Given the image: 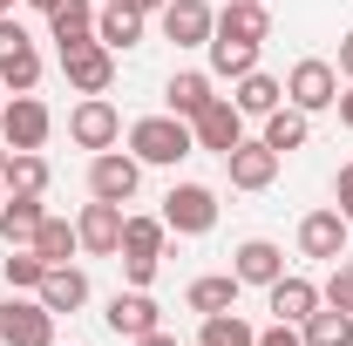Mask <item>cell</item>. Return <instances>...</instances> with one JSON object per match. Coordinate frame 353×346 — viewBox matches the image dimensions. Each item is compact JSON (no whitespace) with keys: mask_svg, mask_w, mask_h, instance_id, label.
Listing matches in <instances>:
<instances>
[{"mask_svg":"<svg viewBox=\"0 0 353 346\" xmlns=\"http://www.w3.org/2000/svg\"><path fill=\"white\" fill-rule=\"evenodd\" d=\"M238 292H245V285H238V272H204V278H190V292H183V299H190V312H231Z\"/></svg>","mask_w":353,"mask_h":346,"instance_id":"obj_24","label":"cell"},{"mask_svg":"<svg viewBox=\"0 0 353 346\" xmlns=\"http://www.w3.org/2000/svg\"><path fill=\"white\" fill-rule=\"evenodd\" d=\"M48 41L61 48V54L95 41V0H61V7H48Z\"/></svg>","mask_w":353,"mask_h":346,"instance_id":"obj_19","label":"cell"},{"mask_svg":"<svg viewBox=\"0 0 353 346\" xmlns=\"http://www.w3.org/2000/svg\"><path fill=\"white\" fill-rule=\"evenodd\" d=\"M333 204H340V217L353 224V163H347L340 176H333Z\"/></svg>","mask_w":353,"mask_h":346,"instance_id":"obj_35","label":"cell"},{"mask_svg":"<svg viewBox=\"0 0 353 346\" xmlns=\"http://www.w3.org/2000/svg\"><path fill=\"white\" fill-rule=\"evenodd\" d=\"M75 238H82V252H95V258H116V245H123V204H82V217H75Z\"/></svg>","mask_w":353,"mask_h":346,"instance_id":"obj_14","label":"cell"},{"mask_svg":"<svg viewBox=\"0 0 353 346\" xmlns=\"http://www.w3.org/2000/svg\"><path fill=\"white\" fill-rule=\"evenodd\" d=\"M130 346H176V340L163 333V326H157V333H143V340H130Z\"/></svg>","mask_w":353,"mask_h":346,"instance_id":"obj_37","label":"cell"},{"mask_svg":"<svg viewBox=\"0 0 353 346\" xmlns=\"http://www.w3.org/2000/svg\"><path fill=\"white\" fill-rule=\"evenodd\" d=\"M326 305H340V312H353V265L333 258V278H326V292H319Z\"/></svg>","mask_w":353,"mask_h":346,"instance_id":"obj_34","label":"cell"},{"mask_svg":"<svg viewBox=\"0 0 353 346\" xmlns=\"http://www.w3.org/2000/svg\"><path fill=\"white\" fill-rule=\"evenodd\" d=\"M163 238H170V224L163 217H123V245H116V258H123V278L150 292V278H157V258H163Z\"/></svg>","mask_w":353,"mask_h":346,"instance_id":"obj_2","label":"cell"},{"mask_svg":"<svg viewBox=\"0 0 353 346\" xmlns=\"http://www.w3.org/2000/svg\"><path fill=\"white\" fill-rule=\"evenodd\" d=\"M265 299H272V312H279V319H285V326H306L312 312H319V285H312V278H299V272H285V278H272V285H265Z\"/></svg>","mask_w":353,"mask_h":346,"instance_id":"obj_17","label":"cell"},{"mask_svg":"<svg viewBox=\"0 0 353 346\" xmlns=\"http://www.w3.org/2000/svg\"><path fill=\"white\" fill-rule=\"evenodd\" d=\"M285 102H292V109H306V116L333 109V102H340V68H333V61H319V54L292 61V75H285Z\"/></svg>","mask_w":353,"mask_h":346,"instance_id":"obj_5","label":"cell"},{"mask_svg":"<svg viewBox=\"0 0 353 346\" xmlns=\"http://www.w3.org/2000/svg\"><path fill=\"white\" fill-rule=\"evenodd\" d=\"M224 41H272V7H252V0H231L218 14Z\"/></svg>","mask_w":353,"mask_h":346,"instance_id":"obj_23","label":"cell"},{"mask_svg":"<svg viewBox=\"0 0 353 346\" xmlns=\"http://www.w3.org/2000/svg\"><path fill=\"white\" fill-rule=\"evenodd\" d=\"M48 156L41 150H7V170H0V183H7V197H41L48 190Z\"/></svg>","mask_w":353,"mask_h":346,"instance_id":"obj_22","label":"cell"},{"mask_svg":"<svg viewBox=\"0 0 353 346\" xmlns=\"http://www.w3.org/2000/svg\"><path fill=\"white\" fill-rule=\"evenodd\" d=\"M333 109H340V123H347V130H353V88H347V95H340V102H333Z\"/></svg>","mask_w":353,"mask_h":346,"instance_id":"obj_39","label":"cell"},{"mask_svg":"<svg viewBox=\"0 0 353 346\" xmlns=\"http://www.w3.org/2000/svg\"><path fill=\"white\" fill-rule=\"evenodd\" d=\"M136 183H143V163H136L130 150H102L88 163V197H102V204H130Z\"/></svg>","mask_w":353,"mask_h":346,"instance_id":"obj_8","label":"cell"},{"mask_svg":"<svg viewBox=\"0 0 353 346\" xmlns=\"http://www.w3.org/2000/svg\"><path fill=\"white\" fill-rule=\"evenodd\" d=\"M299 340H306V346H353V312H340V305H319L306 326H299Z\"/></svg>","mask_w":353,"mask_h":346,"instance_id":"obj_28","label":"cell"},{"mask_svg":"<svg viewBox=\"0 0 353 346\" xmlns=\"http://www.w3.org/2000/svg\"><path fill=\"white\" fill-rule=\"evenodd\" d=\"M0 346H54V312L41 299H7L0 305Z\"/></svg>","mask_w":353,"mask_h":346,"instance_id":"obj_9","label":"cell"},{"mask_svg":"<svg viewBox=\"0 0 353 346\" xmlns=\"http://www.w3.org/2000/svg\"><path fill=\"white\" fill-rule=\"evenodd\" d=\"M252 7H272V0H252Z\"/></svg>","mask_w":353,"mask_h":346,"instance_id":"obj_45","label":"cell"},{"mask_svg":"<svg viewBox=\"0 0 353 346\" xmlns=\"http://www.w3.org/2000/svg\"><path fill=\"white\" fill-rule=\"evenodd\" d=\"M34 82H41V54H34V41H28L21 21L0 14V88L7 95H34Z\"/></svg>","mask_w":353,"mask_h":346,"instance_id":"obj_3","label":"cell"},{"mask_svg":"<svg viewBox=\"0 0 353 346\" xmlns=\"http://www.w3.org/2000/svg\"><path fill=\"white\" fill-rule=\"evenodd\" d=\"M0 204H7V183H0Z\"/></svg>","mask_w":353,"mask_h":346,"instance_id":"obj_44","label":"cell"},{"mask_svg":"<svg viewBox=\"0 0 353 346\" xmlns=\"http://www.w3.org/2000/svg\"><path fill=\"white\" fill-rule=\"evenodd\" d=\"M163 224H170L176 238H204V231L218 224V190H211V183H170Z\"/></svg>","mask_w":353,"mask_h":346,"instance_id":"obj_4","label":"cell"},{"mask_svg":"<svg viewBox=\"0 0 353 346\" xmlns=\"http://www.w3.org/2000/svg\"><path fill=\"white\" fill-rule=\"evenodd\" d=\"M299 252H306V258H326V265L347 252V217H340V204L299 217Z\"/></svg>","mask_w":353,"mask_h":346,"instance_id":"obj_15","label":"cell"},{"mask_svg":"<svg viewBox=\"0 0 353 346\" xmlns=\"http://www.w3.org/2000/svg\"><path fill=\"white\" fill-rule=\"evenodd\" d=\"M163 102H170V116H183V123H190V116H197L204 102H218V95H211V75L183 68V75H170V88H163Z\"/></svg>","mask_w":353,"mask_h":346,"instance_id":"obj_27","label":"cell"},{"mask_svg":"<svg viewBox=\"0 0 353 346\" xmlns=\"http://www.w3.org/2000/svg\"><path fill=\"white\" fill-rule=\"evenodd\" d=\"M28 7H34V14H48V7H61V0H28Z\"/></svg>","mask_w":353,"mask_h":346,"instance_id":"obj_41","label":"cell"},{"mask_svg":"<svg viewBox=\"0 0 353 346\" xmlns=\"http://www.w3.org/2000/svg\"><path fill=\"white\" fill-rule=\"evenodd\" d=\"M136 14H163V7H170V0H130Z\"/></svg>","mask_w":353,"mask_h":346,"instance_id":"obj_40","label":"cell"},{"mask_svg":"<svg viewBox=\"0 0 353 346\" xmlns=\"http://www.w3.org/2000/svg\"><path fill=\"white\" fill-rule=\"evenodd\" d=\"M231 272H238V285H272V278H285V252L272 238H245L231 252Z\"/></svg>","mask_w":353,"mask_h":346,"instance_id":"obj_18","label":"cell"},{"mask_svg":"<svg viewBox=\"0 0 353 346\" xmlns=\"http://www.w3.org/2000/svg\"><path fill=\"white\" fill-rule=\"evenodd\" d=\"M190 136H197V150H218V156H231V150L245 143V109H238L231 95H218V102H204V109L190 116Z\"/></svg>","mask_w":353,"mask_h":346,"instance_id":"obj_7","label":"cell"},{"mask_svg":"<svg viewBox=\"0 0 353 346\" xmlns=\"http://www.w3.org/2000/svg\"><path fill=\"white\" fill-rule=\"evenodd\" d=\"M41 197H7L0 204V238L7 245H34V231H41Z\"/></svg>","mask_w":353,"mask_h":346,"instance_id":"obj_26","label":"cell"},{"mask_svg":"<svg viewBox=\"0 0 353 346\" xmlns=\"http://www.w3.org/2000/svg\"><path fill=\"white\" fill-rule=\"evenodd\" d=\"M340 75H347V82H353V34H347V41H340Z\"/></svg>","mask_w":353,"mask_h":346,"instance_id":"obj_38","label":"cell"},{"mask_svg":"<svg viewBox=\"0 0 353 346\" xmlns=\"http://www.w3.org/2000/svg\"><path fill=\"white\" fill-rule=\"evenodd\" d=\"M211 34H218V14H211L204 0H170V7H163V41L211 48Z\"/></svg>","mask_w":353,"mask_h":346,"instance_id":"obj_13","label":"cell"},{"mask_svg":"<svg viewBox=\"0 0 353 346\" xmlns=\"http://www.w3.org/2000/svg\"><path fill=\"white\" fill-rule=\"evenodd\" d=\"M265 143H272L279 156H292V150H306V109H292V102H279V109L265 116Z\"/></svg>","mask_w":353,"mask_h":346,"instance_id":"obj_29","label":"cell"},{"mask_svg":"<svg viewBox=\"0 0 353 346\" xmlns=\"http://www.w3.org/2000/svg\"><path fill=\"white\" fill-rule=\"evenodd\" d=\"M68 136L82 143V150H116V136H123V116H116V102L109 95H82L75 109H68Z\"/></svg>","mask_w":353,"mask_h":346,"instance_id":"obj_6","label":"cell"},{"mask_svg":"<svg viewBox=\"0 0 353 346\" xmlns=\"http://www.w3.org/2000/svg\"><path fill=\"white\" fill-rule=\"evenodd\" d=\"M190 150H197V136H190L183 116H143V123H130V156H136V163L176 170Z\"/></svg>","mask_w":353,"mask_h":346,"instance_id":"obj_1","label":"cell"},{"mask_svg":"<svg viewBox=\"0 0 353 346\" xmlns=\"http://www.w3.org/2000/svg\"><path fill=\"white\" fill-rule=\"evenodd\" d=\"M48 130H54L48 102H34V95H14V102H0V136H7V150H41Z\"/></svg>","mask_w":353,"mask_h":346,"instance_id":"obj_10","label":"cell"},{"mask_svg":"<svg viewBox=\"0 0 353 346\" xmlns=\"http://www.w3.org/2000/svg\"><path fill=\"white\" fill-rule=\"evenodd\" d=\"M231 102H238L245 116H272V109L285 102V82H272L265 68H252V75H238V88H231Z\"/></svg>","mask_w":353,"mask_h":346,"instance_id":"obj_25","label":"cell"},{"mask_svg":"<svg viewBox=\"0 0 353 346\" xmlns=\"http://www.w3.org/2000/svg\"><path fill=\"white\" fill-rule=\"evenodd\" d=\"M0 102H7V88H0Z\"/></svg>","mask_w":353,"mask_h":346,"instance_id":"obj_46","label":"cell"},{"mask_svg":"<svg viewBox=\"0 0 353 346\" xmlns=\"http://www.w3.org/2000/svg\"><path fill=\"white\" fill-rule=\"evenodd\" d=\"M7 7H14V0H0V14H7Z\"/></svg>","mask_w":353,"mask_h":346,"instance_id":"obj_43","label":"cell"},{"mask_svg":"<svg viewBox=\"0 0 353 346\" xmlns=\"http://www.w3.org/2000/svg\"><path fill=\"white\" fill-rule=\"evenodd\" d=\"M197 346H259V326H252V319H238V312H204Z\"/></svg>","mask_w":353,"mask_h":346,"instance_id":"obj_30","label":"cell"},{"mask_svg":"<svg viewBox=\"0 0 353 346\" xmlns=\"http://www.w3.org/2000/svg\"><path fill=\"white\" fill-rule=\"evenodd\" d=\"M34 252H41L48 265H68L75 252H82V238H75V224H68V217H41V231H34Z\"/></svg>","mask_w":353,"mask_h":346,"instance_id":"obj_31","label":"cell"},{"mask_svg":"<svg viewBox=\"0 0 353 346\" xmlns=\"http://www.w3.org/2000/svg\"><path fill=\"white\" fill-rule=\"evenodd\" d=\"M61 75H68V88H82V95H109V82H116V48L102 41H82L61 54Z\"/></svg>","mask_w":353,"mask_h":346,"instance_id":"obj_11","label":"cell"},{"mask_svg":"<svg viewBox=\"0 0 353 346\" xmlns=\"http://www.w3.org/2000/svg\"><path fill=\"white\" fill-rule=\"evenodd\" d=\"M95 41L102 48H136L143 41V14H136L130 0H102L95 7Z\"/></svg>","mask_w":353,"mask_h":346,"instance_id":"obj_21","label":"cell"},{"mask_svg":"<svg viewBox=\"0 0 353 346\" xmlns=\"http://www.w3.org/2000/svg\"><path fill=\"white\" fill-rule=\"evenodd\" d=\"M259 68V41H224V34H211V75H252Z\"/></svg>","mask_w":353,"mask_h":346,"instance_id":"obj_32","label":"cell"},{"mask_svg":"<svg viewBox=\"0 0 353 346\" xmlns=\"http://www.w3.org/2000/svg\"><path fill=\"white\" fill-rule=\"evenodd\" d=\"M0 170H7V143H0Z\"/></svg>","mask_w":353,"mask_h":346,"instance_id":"obj_42","label":"cell"},{"mask_svg":"<svg viewBox=\"0 0 353 346\" xmlns=\"http://www.w3.org/2000/svg\"><path fill=\"white\" fill-rule=\"evenodd\" d=\"M41 278H48V258L34 245H7V285L14 292H41Z\"/></svg>","mask_w":353,"mask_h":346,"instance_id":"obj_33","label":"cell"},{"mask_svg":"<svg viewBox=\"0 0 353 346\" xmlns=\"http://www.w3.org/2000/svg\"><path fill=\"white\" fill-rule=\"evenodd\" d=\"M224 170H231V183H238V190H272V176H279V150H272L265 136H259V143L245 136V143L224 156Z\"/></svg>","mask_w":353,"mask_h":346,"instance_id":"obj_16","label":"cell"},{"mask_svg":"<svg viewBox=\"0 0 353 346\" xmlns=\"http://www.w3.org/2000/svg\"><path fill=\"white\" fill-rule=\"evenodd\" d=\"M102 319H109V333H116V340H143V333H157V326H163V305L150 299L143 285H130V292H116V299H109Z\"/></svg>","mask_w":353,"mask_h":346,"instance_id":"obj_12","label":"cell"},{"mask_svg":"<svg viewBox=\"0 0 353 346\" xmlns=\"http://www.w3.org/2000/svg\"><path fill=\"white\" fill-rule=\"evenodd\" d=\"M34 299H41L54 319H61V312H82V305H88V278L75 272V265H48V278H41Z\"/></svg>","mask_w":353,"mask_h":346,"instance_id":"obj_20","label":"cell"},{"mask_svg":"<svg viewBox=\"0 0 353 346\" xmlns=\"http://www.w3.org/2000/svg\"><path fill=\"white\" fill-rule=\"evenodd\" d=\"M259 346H306V340H299V326L279 319V326H265V333H259Z\"/></svg>","mask_w":353,"mask_h":346,"instance_id":"obj_36","label":"cell"}]
</instances>
